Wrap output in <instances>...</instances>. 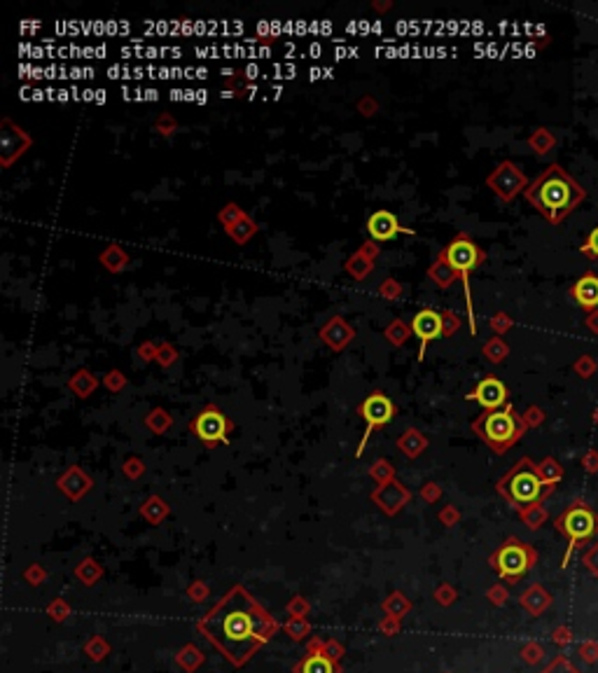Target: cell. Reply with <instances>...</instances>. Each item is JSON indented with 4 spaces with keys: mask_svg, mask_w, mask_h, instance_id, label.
<instances>
[{
    "mask_svg": "<svg viewBox=\"0 0 598 673\" xmlns=\"http://www.w3.org/2000/svg\"><path fill=\"white\" fill-rule=\"evenodd\" d=\"M367 231H369V236H372V241H390V238H395L398 234L416 236V231L405 227V225H400L398 216L388 209L374 211L372 216L367 218Z\"/></svg>",
    "mask_w": 598,
    "mask_h": 673,
    "instance_id": "cell-13",
    "label": "cell"
},
{
    "mask_svg": "<svg viewBox=\"0 0 598 673\" xmlns=\"http://www.w3.org/2000/svg\"><path fill=\"white\" fill-rule=\"evenodd\" d=\"M98 260H100V264H103L105 269H108V272L117 274V272H122V269L129 264V255L124 253L122 246H117V243H110V246L98 255Z\"/></svg>",
    "mask_w": 598,
    "mask_h": 673,
    "instance_id": "cell-19",
    "label": "cell"
},
{
    "mask_svg": "<svg viewBox=\"0 0 598 673\" xmlns=\"http://www.w3.org/2000/svg\"><path fill=\"white\" fill-rule=\"evenodd\" d=\"M468 400H477L486 412L500 410L507 402V386L495 376H486L472 388V393H468Z\"/></svg>",
    "mask_w": 598,
    "mask_h": 673,
    "instance_id": "cell-14",
    "label": "cell"
},
{
    "mask_svg": "<svg viewBox=\"0 0 598 673\" xmlns=\"http://www.w3.org/2000/svg\"><path fill=\"white\" fill-rule=\"evenodd\" d=\"M358 250H360V253H362L364 257H369V260H372V262H374L376 257H379V253H381L379 243H376V241H372V238H369V241H364L362 246L358 248Z\"/></svg>",
    "mask_w": 598,
    "mask_h": 673,
    "instance_id": "cell-35",
    "label": "cell"
},
{
    "mask_svg": "<svg viewBox=\"0 0 598 673\" xmlns=\"http://www.w3.org/2000/svg\"><path fill=\"white\" fill-rule=\"evenodd\" d=\"M442 323H444V337H451V335H456V330H458V325H461V318L456 316L453 311H442Z\"/></svg>",
    "mask_w": 598,
    "mask_h": 673,
    "instance_id": "cell-29",
    "label": "cell"
},
{
    "mask_svg": "<svg viewBox=\"0 0 598 673\" xmlns=\"http://www.w3.org/2000/svg\"><path fill=\"white\" fill-rule=\"evenodd\" d=\"M355 337V332L353 328H351L349 323L342 318V316H335V318H330L327 323L320 328V339L330 346V349H335V351H344L346 346L351 344V339Z\"/></svg>",
    "mask_w": 598,
    "mask_h": 673,
    "instance_id": "cell-15",
    "label": "cell"
},
{
    "mask_svg": "<svg viewBox=\"0 0 598 673\" xmlns=\"http://www.w3.org/2000/svg\"><path fill=\"white\" fill-rule=\"evenodd\" d=\"M486 185L505 201L514 199L519 190L528 187L526 185V175L521 173L519 166L512 164V161H502V164L486 178Z\"/></svg>",
    "mask_w": 598,
    "mask_h": 673,
    "instance_id": "cell-9",
    "label": "cell"
},
{
    "mask_svg": "<svg viewBox=\"0 0 598 673\" xmlns=\"http://www.w3.org/2000/svg\"><path fill=\"white\" fill-rule=\"evenodd\" d=\"M402 292H405V288H402V283L398 279H386L379 286V295L383 299H400Z\"/></svg>",
    "mask_w": 598,
    "mask_h": 673,
    "instance_id": "cell-26",
    "label": "cell"
},
{
    "mask_svg": "<svg viewBox=\"0 0 598 673\" xmlns=\"http://www.w3.org/2000/svg\"><path fill=\"white\" fill-rule=\"evenodd\" d=\"M146 423L152 428L155 432H164L168 426H171V417H168V414L164 412L161 407H157V410H152V414H150V417L146 419Z\"/></svg>",
    "mask_w": 598,
    "mask_h": 673,
    "instance_id": "cell-25",
    "label": "cell"
},
{
    "mask_svg": "<svg viewBox=\"0 0 598 673\" xmlns=\"http://www.w3.org/2000/svg\"><path fill=\"white\" fill-rule=\"evenodd\" d=\"M395 414H398V405H395L383 391L369 393L367 398L360 402V417L364 419V423H367V430H364V435L360 439V446H358L355 456H362L369 435H372L376 428H381V426H386L388 421H393Z\"/></svg>",
    "mask_w": 598,
    "mask_h": 673,
    "instance_id": "cell-6",
    "label": "cell"
},
{
    "mask_svg": "<svg viewBox=\"0 0 598 673\" xmlns=\"http://www.w3.org/2000/svg\"><path fill=\"white\" fill-rule=\"evenodd\" d=\"M358 110H360L364 117H369V115H374V112L379 110V103H376L372 96H362L360 100H358Z\"/></svg>",
    "mask_w": 598,
    "mask_h": 673,
    "instance_id": "cell-34",
    "label": "cell"
},
{
    "mask_svg": "<svg viewBox=\"0 0 598 673\" xmlns=\"http://www.w3.org/2000/svg\"><path fill=\"white\" fill-rule=\"evenodd\" d=\"M257 229H260V225H257L250 216H245L243 220H238L236 225H231V227H227V234H229L231 241H236L238 246H243V243H248V241H250V236H253Z\"/></svg>",
    "mask_w": 598,
    "mask_h": 673,
    "instance_id": "cell-20",
    "label": "cell"
},
{
    "mask_svg": "<svg viewBox=\"0 0 598 673\" xmlns=\"http://www.w3.org/2000/svg\"><path fill=\"white\" fill-rule=\"evenodd\" d=\"M374 8L383 12V10H388V8H390V3H374Z\"/></svg>",
    "mask_w": 598,
    "mask_h": 673,
    "instance_id": "cell-36",
    "label": "cell"
},
{
    "mask_svg": "<svg viewBox=\"0 0 598 673\" xmlns=\"http://www.w3.org/2000/svg\"><path fill=\"white\" fill-rule=\"evenodd\" d=\"M439 255L444 257L446 262L451 264L453 269H456L458 274H461V281H463V288H465V295H468V320H470V332L475 335L477 332V325H475V311H472V299H470V274L475 272L480 264L486 260V253L477 246L475 238L470 234H465V231H458L456 236L451 238L446 246L439 250Z\"/></svg>",
    "mask_w": 598,
    "mask_h": 673,
    "instance_id": "cell-3",
    "label": "cell"
},
{
    "mask_svg": "<svg viewBox=\"0 0 598 673\" xmlns=\"http://www.w3.org/2000/svg\"><path fill=\"white\" fill-rule=\"evenodd\" d=\"M475 430L484 442L493 446L495 451H505L509 444H514L524 430L519 417L514 414L512 407H505V410H493V412H484L480 419L475 421Z\"/></svg>",
    "mask_w": 598,
    "mask_h": 673,
    "instance_id": "cell-4",
    "label": "cell"
},
{
    "mask_svg": "<svg viewBox=\"0 0 598 673\" xmlns=\"http://www.w3.org/2000/svg\"><path fill=\"white\" fill-rule=\"evenodd\" d=\"M412 332L419 337V360H423L425 358V349L428 344L432 342V339H439L444 337V323H442V311H435V309H421L414 313L412 318Z\"/></svg>",
    "mask_w": 598,
    "mask_h": 673,
    "instance_id": "cell-11",
    "label": "cell"
},
{
    "mask_svg": "<svg viewBox=\"0 0 598 673\" xmlns=\"http://www.w3.org/2000/svg\"><path fill=\"white\" fill-rule=\"evenodd\" d=\"M526 199L549 222H561L580 204L582 187L559 164L547 166L543 173L526 187Z\"/></svg>",
    "mask_w": 598,
    "mask_h": 673,
    "instance_id": "cell-1",
    "label": "cell"
},
{
    "mask_svg": "<svg viewBox=\"0 0 598 673\" xmlns=\"http://www.w3.org/2000/svg\"><path fill=\"white\" fill-rule=\"evenodd\" d=\"M192 432L197 435L201 442L216 446L218 442H227L229 439V432L234 423L225 417V412L216 405H206L197 417L192 419Z\"/></svg>",
    "mask_w": 598,
    "mask_h": 673,
    "instance_id": "cell-7",
    "label": "cell"
},
{
    "mask_svg": "<svg viewBox=\"0 0 598 673\" xmlns=\"http://www.w3.org/2000/svg\"><path fill=\"white\" fill-rule=\"evenodd\" d=\"M570 292H572V299H575L580 306H584V309H596L598 306V276L596 274L580 276Z\"/></svg>",
    "mask_w": 598,
    "mask_h": 673,
    "instance_id": "cell-16",
    "label": "cell"
},
{
    "mask_svg": "<svg viewBox=\"0 0 598 673\" xmlns=\"http://www.w3.org/2000/svg\"><path fill=\"white\" fill-rule=\"evenodd\" d=\"M547 484L540 480V475L533 470L528 461H521L517 468L500 482V491L507 496L514 505H533L543 498Z\"/></svg>",
    "mask_w": 598,
    "mask_h": 673,
    "instance_id": "cell-5",
    "label": "cell"
},
{
    "mask_svg": "<svg viewBox=\"0 0 598 673\" xmlns=\"http://www.w3.org/2000/svg\"><path fill=\"white\" fill-rule=\"evenodd\" d=\"M211 631L222 650L229 652L234 659H241L248 655L257 638V618L250 613L245 601L227 603L213 615Z\"/></svg>",
    "mask_w": 598,
    "mask_h": 673,
    "instance_id": "cell-2",
    "label": "cell"
},
{
    "mask_svg": "<svg viewBox=\"0 0 598 673\" xmlns=\"http://www.w3.org/2000/svg\"><path fill=\"white\" fill-rule=\"evenodd\" d=\"M428 279H430L432 283H435L437 288H442V290H446V288H451L453 283H456L458 279H461V274H458L456 269H453L451 264L446 262L444 257L437 253L435 262H432L430 267H428Z\"/></svg>",
    "mask_w": 598,
    "mask_h": 673,
    "instance_id": "cell-17",
    "label": "cell"
},
{
    "mask_svg": "<svg viewBox=\"0 0 598 673\" xmlns=\"http://www.w3.org/2000/svg\"><path fill=\"white\" fill-rule=\"evenodd\" d=\"M372 269H374V262L369 260V257H364L360 250H355V253L346 260V272L353 276V279H364Z\"/></svg>",
    "mask_w": 598,
    "mask_h": 673,
    "instance_id": "cell-21",
    "label": "cell"
},
{
    "mask_svg": "<svg viewBox=\"0 0 598 673\" xmlns=\"http://www.w3.org/2000/svg\"><path fill=\"white\" fill-rule=\"evenodd\" d=\"M157 351H159V344H155V342H143V344H138V356H141L146 362L157 360Z\"/></svg>",
    "mask_w": 598,
    "mask_h": 673,
    "instance_id": "cell-32",
    "label": "cell"
},
{
    "mask_svg": "<svg viewBox=\"0 0 598 673\" xmlns=\"http://www.w3.org/2000/svg\"><path fill=\"white\" fill-rule=\"evenodd\" d=\"M582 253L589 255V257H598V227H594L589 231L587 243L582 246Z\"/></svg>",
    "mask_w": 598,
    "mask_h": 673,
    "instance_id": "cell-33",
    "label": "cell"
},
{
    "mask_svg": "<svg viewBox=\"0 0 598 673\" xmlns=\"http://www.w3.org/2000/svg\"><path fill=\"white\" fill-rule=\"evenodd\" d=\"M178 360V351H175L173 344L168 342H159V351H157V362L161 365V367H168V365H173Z\"/></svg>",
    "mask_w": 598,
    "mask_h": 673,
    "instance_id": "cell-27",
    "label": "cell"
},
{
    "mask_svg": "<svg viewBox=\"0 0 598 673\" xmlns=\"http://www.w3.org/2000/svg\"><path fill=\"white\" fill-rule=\"evenodd\" d=\"M105 386L110 388V391H119V388L127 383V379H124V374L119 372V369H110L108 374H105V379H103Z\"/></svg>",
    "mask_w": 598,
    "mask_h": 673,
    "instance_id": "cell-30",
    "label": "cell"
},
{
    "mask_svg": "<svg viewBox=\"0 0 598 673\" xmlns=\"http://www.w3.org/2000/svg\"><path fill=\"white\" fill-rule=\"evenodd\" d=\"M493 563L498 566V573L502 577H519L524 575L531 566V552L524 545H519L517 540H509L505 547H500L495 554Z\"/></svg>",
    "mask_w": 598,
    "mask_h": 673,
    "instance_id": "cell-12",
    "label": "cell"
},
{
    "mask_svg": "<svg viewBox=\"0 0 598 673\" xmlns=\"http://www.w3.org/2000/svg\"><path fill=\"white\" fill-rule=\"evenodd\" d=\"M559 528L568 536L572 545H577V543H582V540H589L594 536L596 528H598V519L594 517L591 509L577 505V507L568 509V512L559 519Z\"/></svg>",
    "mask_w": 598,
    "mask_h": 673,
    "instance_id": "cell-8",
    "label": "cell"
},
{
    "mask_svg": "<svg viewBox=\"0 0 598 673\" xmlns=\"http://www.w3.org/2000/svg\"><path fill=\"white\" fill-rule=\"evenodd\" d=\"M155 129L159 131L161 136H171V134H175V129H178V122H175L173 115L161 112V115L157 117V122H155Z\"/></svg>",
    "mask_w": 598,
    "mask_h": 673,
    "instance_id": "cell-28",
    "label": "cell"
},
{
    "mask_svg": "<svg viewBox=\"0 0 598 673\" xmlns=\"http://www.w3.org/2000/svg\"><path fill=\"white\" fill-rule=\"evenodd\" d=\"M96 386H98V379L87 367H80L78 372H75L71 379H68V388H71L75 395H80V398H87V395H91L94 391H96Z\"/></svg>",
    "mask_w": 598,
    "mask_h": 673,
    "instance_id": "cell-18",
    "label": "cell"
},
{
    "mask_svg": "<svg viewBox=\"0 0 598 673\" xmlns=\"http://www.w3.org/2000/svg\"><path fill=\"white\" fill-rule=\"evenodd\" d=\"M409 332H412V325H407L405 320H393V323L383 330V337H386L393 346H402L407 342Z\"/></svg>",
    "mask_w": 598,
    "mask_h": 673,
    "instance_id": "cell-22",
    "label": "cell"
},
{
    "mask_svg": "<svg viewBox=\"0 0 598 673\" xmlns=\"http://www.w3.org/2000/svg\"><path fill=\"white\" fill-rule=\"evenodd\" d=\"M301 673H335V664L323 655H311L301 664Z\"/></svg>",
    "mask_w": 598,
    "mask_h": 673,
    "instance_id": "cell-24",
    "label": "cell"
},
{
    "mask_svg": "<svg viewBox=\"0 0 598 673\" xmlns=\"http://www.w3.org/2000/svg\"><path fill=\"white\" fill-rule=\"evenodd\" d=\"M484 353H486V356L491 358V360H493V362H498L500 358L507 353V349H505V346H502V344L498 342V339H493V342H491V344H486V346H484Z\"/></svg>",
    "mask_w": 598,
    "mask_h": 673,
    "instance_id": "cell-31",
    "label": "cell"
},
{
    "mask_svg": "<svg viewBox=\"0 0 598 673\" xmlns=\"http://www.w3.org/2000/svg\"><path fill=\"white\" fill-rule=\"evenodd\" d=\"M30 148V136L10 117L3 119V131H0V164L10 166L17 157H21Z\"/></svg>",
    "mask_w": 598,
    "mask_h": 673,
    "instance_id": "cell-10",
    "label": "cell"
},
{
    "mask_svg": "<svg viewBox=\"0 0 598 673\" xmlns=\"http://www.w3.org/2000/svg\"><path fill=\"white\" fill-rule=\"evenodd\" d=\"M245 216H248V213H245L241 206L234 204V201H229V204H225L222 209H220L218 220L225 225V229H227V227H231V225H236L238 220H243Z\"/></svg>",
    "mask_w": 598,
    "mask_h": 673,
    "instance_id": "cell-23",
    "label": "cell"
}]
</instances>
